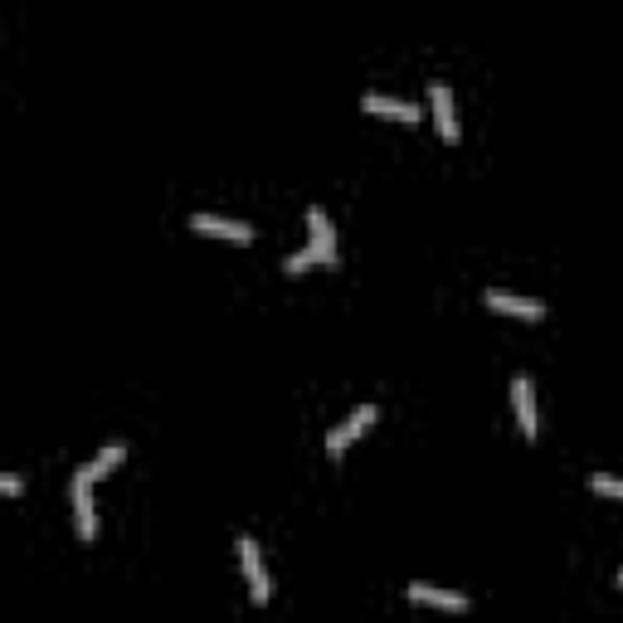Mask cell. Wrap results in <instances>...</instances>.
Returning a JSON list of instances; mask_svg holds the SVG:
<instances>
[{"mask_svg":"<svg viewBox=\"0 0 623 623\" xmlns=\"http://www.w3.org/2000/svg\"><path fill=\"white\" fill-rule=\"evenodd\" d=\"M234 546H239V570H244V580H249V599L263 609V604L273 599V575H268V565H263V550H258L254 536H239Z\"/></svg>","mask_w":623,"mask_h":623,"instance_id":"cell-1","label":"cell"},{"mask_svg":"<svg viewBox=\"0 0 623 623\" xmlns=\"http://www.w3.org/2000/svg\"><path fill=\"white\" fill-rule=\"evenodd\" d=\"M93 482L98 477L88 473V463L74 473V487H69V497H74V526H78V541H93L98 536V512H93Z\"/></svg>","mask_w":623,"mask_h":623,"instance_id":"cell-2","label":"cell"},{"mask_svg":"<svg viewBox=\"0 0 623 623\" xmlns=\"http://www.w3.org/2000/svg\"><path fill=\"white\" fill-rule=\"evenodd\" d=\"M482 302H487L492 312H502V317H516V322H546V302H536V297H516V293H502V288H487Z\"/></svg>","mask_w":623,"mask_h":623,"instance_id":"cell-3","label":"cell"},{"mask_svg":"<svg viewBox=\"0 0 623 623\" xmlns=\"http://www.w3.org/2000/svg\"><path fill=\"white\" fill-rule=\"evenodd\" d=\"M375 419H380V409H375V404H361V409H356L351 419H341V424H336V429L327 434V453H331V458H341V453H346L351 443L361 439V434H366Z\"/></svg>","mask_w":623,"mask_h":623,"instance_id":"cell-4","label":"cell"},{"mask_svg":"<svg viewBox=\"0 0 623 623\" xmlns=\"http://www.w3.org/2000/svg\"><path fill=\"white\" fill-rule=\"evenodd\" d=\"M512 409H516V424H521V439H536L541 419H536V385H531V375H516L512 380Z\"/></svg>","mask_w":623,"mask_h":623,"instance_id":"cell-5","label":"cell"},{"mask_svg":"<svg viewBox=\"0 0 623 623\" xmlns=\"http://www.w3.org/2000/svg\"><path fill=\"white\" fill-rule=\"evenodd\" d=\"M190 234H210V239H229V244H254V229L244 220H220V215H190Z\"/></svg>","mask_w":623,"mask_h":623,"instance_id":"cell-6","label":"cell"},{"mask_svg":"<svg viewBox=\"0 0 623 623\" xmlns=\"http://www.w3.org/2000/svg\"><path fill=\"white\" fill-rule=\"evenodd\" d=\"M409 604H424V609H448V614H468L473 604L463 599V594H453V589H434V585H409Z\"/></svg>","mask_w":623,"mask_h":623,"instance_id":"cell-7","label":"cell"},{"mask_svg":"<svg viewBox=\"0 0 623 623\" xmlns=\"http://www.w3.org/2000/svg\"><path fill=\"white\" fill-rule=\"evenodd\" d=\"M307 234H312L307 244L322 254V263H336V229H331V220H327V210H322V205H312V210H307Z\"/></svg>","mask_w":623,"mask_h":623,"instance_id":"cell-8","label":"cell"},{"mask_svg":"<svg viewBox=\"0 0 623 623\" xmlns=\"http://www.w3.org/2000/svg\"><path fill=\"white\" fill-rule=\"evenodd\" d=\"M361 108H366L370 117H390V122H419V117H424L414 103H404V98H385V93H366Z\"/></svg>","mask_w":623,"mask_h":623,"instance_id":"cell-9","label":"cell"},{"mask_svg":"<svg viewBox=\"0 0 623 623\" xmlns=\"http://www.w3.org/2000/svg\"><path fill=\"white\" fill-rule=\"evenodd\" d=\"M429 108H434V127H439L443 142H458V112H453V93L443 83L429 88Z\"/></svg>","mask_w":623,"mask_h":623,"instance_id":"cell-10","label":"cell"},{"mask_svg":"<svg viewBox=\"0 0 623 623\" xmlns=\"http://www.w3.org/2000/svg\"><path fill=\"white\" fill-rule=\"evenodd\" d=\"M122 458H127V443H108V448H103V453L88 463V473H93V477H108L112 468H122Z\"/></svg>","mask_w":623,"mask_h":623,"instance_id":"cell-11","label":"cell"},{"mask_svg":"<svg viewBox=\"0 0 623 623\" xmlns=\"http://www.w3.org/2000/svg\"><path fill=\"white\" fill-rule=\"evenodd\" d=\"M317 263H322V254H317V249L307 244V249H297V254L288 258V263H283V273H293V278H302V273H307V268H317Z\"/></svg>","mask_w":623,"mask_h":623,"instance_id":"cell-12","label":"cell"},{"mask_svg":"<svg viewBox=\"0 0 623 623\" xmlns=\"http://www.w3.org/2000/svg\"><path fill=\"white\" fill-rule=\"evenodd\" d=\"M599 497H619L623 502V477H609V473H594V482H589Z\"/></svg>","mask_w":623,"mask_h":623,"instance_id":"cell-13","label":"cell"},{"mask_svg":"<svg viewBox=\"0 0 623 623\" xmlns=\"http://www.w3.org/2000/svg\"><path fill=\"white\" fill-rule=\"evenodd\" d=\"M20 487H25V477H20V473L0 477V492H5V497H20Z\"/></svg>","mask_w":623,"mask_h":623,"instance_id":"cell-14","label":"cell"},{"mask_svg":"<svg viewBox=\"0 0 623 623\" xmlns=\"http://www.w3.org/2000/svg\"><path fill=\"white\" fill-rule=\"evenodd\" d=\"M619 589H623V570H619Z\"/></svg>","mask_w":623,"mask_h":623,"instance_id":"cell-15","label":"cell"}]
</instances>
